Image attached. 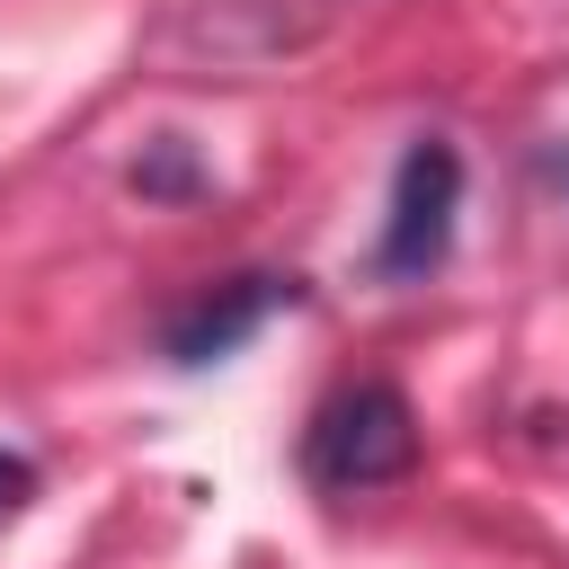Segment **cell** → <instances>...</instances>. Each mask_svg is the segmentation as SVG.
Masks as SVG:
<instances>
[{
    "label": "cell",
    "instance_id": "1",
    "mask_svg": "<svg viewBox=\"0 0 569 569\" xmlns=\"http://www.w3.org/2000/svg\"><path fill=\"white\" fill-rule=\"evenodd\" d=\"M409 462H418V418L391 382H338L302 427V471L329 498L391 489V480H409Z\"/></svg>",
    "mask_w": 569,
    "mask_h": 569
},
{
    "label": "cell",
    "instance_id": "2",
    "mask_svg": "<svg viewBox=\"0 0 569 569\" xmlns=\"http://www.w3.org/2000/svg\"><path fill=\"white\" fill-rule=\"evenodd\" d=\"M453 213H462V151L445 133H418L391 169V213H382V240H373V276L382 284L436 276L445 249H453Z\"/></svg>",
    "mask_w": 569,
    "mask_h": 569
},
{
    "label": "cell",
    "instance_id": "3",
    "mask_svg": "<svg viewBox=\"0 0 569 569\" xmlns=\"http://www.w3.org/2000/svg\"><path fill=\"white\" fill-rule=\"evenodd\" d=\"M284 302H293V276H231V284H213L204 302H187V311L169 320V365H222V356L249 347L258 320H276Z\"/></svg>",
    "mask_w": 569,
    "mask_h": 569
},
{
    "label": "cell",
    "instance_id": "4",
    "mask_svg": "<svg viewBox=\"0 0 569 569\" xmlns=\"http://www.w3.org/2000/svg\"><path fill=\"white\" fill-rule=\"evenodd\" d=\"M36 489V471H27V453H0V507H18Z\"/></svg>",
    "mask_w": 569,
    "mask_h": 569
},
{
    "label": "cell",
    "instance_id": "5",
    "mask_svg": "<svg viewBox=\"0 0 569 569\" xmlns=\"http://www.w3.org/2000/svg\"><path fill=\"white\" fill-rule=\"evenodd\" d=\"M542 178H551V187H569V142H551V151H542Z\"/></svg>",
    "mask_w": 569,
    "mask_h": 569
}]
</instances>
